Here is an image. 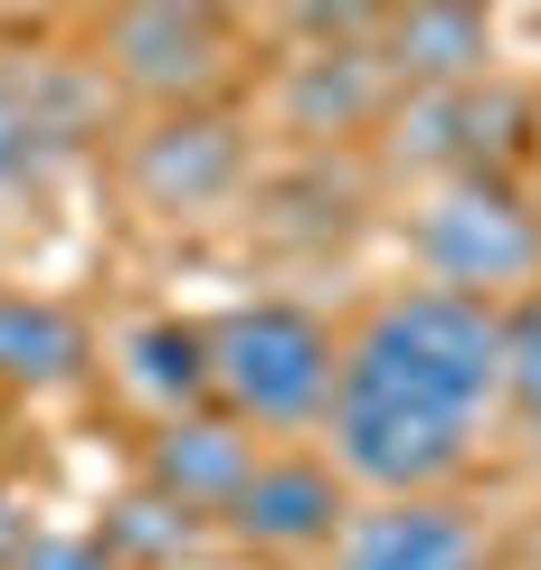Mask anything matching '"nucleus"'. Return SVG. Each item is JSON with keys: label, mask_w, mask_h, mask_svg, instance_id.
<instances>
[{"label": "nucleus", "mask_w": 541, "mask_h": 570, "mask_svg": "<svg viewBox=\"0 0 541 570\" xmlns=\"http://www.w3.org/2000/svg\"><path fill=\"white\" fill-rule=\"evenodd\" d=\"M419 257L456 295H494V285H522L541 266V219L494 181H456L419 209Z\"/></svg>", "instance_id": "obj_4"}, {"label": "nucleus", "mask_w": 541, "mask_h": 570, "mask_svg": "<svg viewBox=\"0 0 541 570\" xmlns=\"http://www.w3.org/2000/svg\"><path fill=\"white\" fill-rule=\"evenodd\" d=\"M342 362H361V371H381V381L419 390V400H446V409L475 419L503 390V314L484 295H456V285H419V295H390L342 343Z\"/></svg>", "instance_id": "obj_1"}, {"label": "nucleus", "mask_w": 541, "mask_h": 570, "mask_svg": "<svg viewBox=\"0 0 541 570\" xmlns=\"http://www.w3.org/2000/svg\"><path fill=\"white\" fill-rule=\"evenodd\" d=\"M39 153H48L39 115H29V96H20V86L0 77V190H20L29 171H39Z\"/></svg>", "instance_id": "obj_15"}, {"label": "nucleus", "mask_w": 541, "mask_h": 570, "mask_svg": "<svg viewBox=\"0 0 541 570\" xmlns=\"http://www.w3.org/2000/svg\"><path fill=\"white\" fill-rule=\"evenodd\" d=\"M247 466H257V448L238 438V419H171L153 438V494H171L180 513H228Z\"/></svg>", "instance_id": "obj_7"}, {"label": "nucleus", "mask_w": 541, "mask_h": 570, "mask_svg": "<svg viewBox=\"0 0 541 570\" xmlns=\"http://www.w3.org/2000/svg\"><path fill=\"white\" fill-rule=\"evenodd\" d=\"M10 570H115V561H105V542H58V532H29Z\"/></svg>", "instance_id": "obj_16"}, {"label": "nucleus", "mask_w": 541, "mask_h": 570, "mask_svg": "<svg viewBox=\"0 0 541 570\" xmlns=\"http://www.w3.org/2000/svg\"><path fill=\"white\" fill-rule=\"evenodd\" d=\"M342 513L352 504H342L333 466H314V456H257L247 485L228 494V523H238L257 551H314V542L342 532Z\"/></svg>", "instance_id": "obj_6"}, {"label": "nucleus", "mask_w": 541, "mask_h": 570, "mask_svg": "<svg viewBox=\"0 0 541 570\" xmlns=\"http://www.w3.org/2000/svg\"><path fill=\"white\" fill-rule=\"evenodd\" d=\"M503 390H513L522 428H532V448H541V305L503 314Z\"/></svg>", "instance_id": "obj_14"}, {"label": "nucleus", "mask_w": 541, "mask_h": 570, "mask_svg": "<svg viewBox=\"0 0 541 570\" xmlns=\"http://www.w3.org/2000/svg\"><path fill=\"white\" fill-rule=\"evenodd\" d=\"M333 362L342 343L295 305H247L228 324H209V390L228 400V419L257 428H295L333 400Z\"/></svg>", "instance_id": "obj_3"}, {"label": "nucleus", "mask_w": 541, "mask_h": 570, "mask_svg": "<svg viewBox=\"0 0 541 570\" xmlns=\"http://www.w3.org/2000/svg\"><path fill=\"white\" fill-rule=\"evenodd\" d=\"M0 10H48V0H0Z\"/></svg>", "instance_id": "obj_19"}, {"label": "nucleus", "mask_w": 541, "mask_h": 570, "mask_svg": "<svg viewBox=\"0 0 541 570\" xmlns=\"http://www.w3.org/2000/svg\"><path fill=\"white\" fill-rule=\"evenodd\" d=\"M115 67H124L134 86H153V96H190V86L219 77V29L134 0V10L115 20Z\"/></svg>", "instance_id": "obj_8"}, {"label": "nucleus", "mask_w": 541, "mask_h": 570, "mask_svg": "<svg viewBox=\"0 0 541 570\" xmlns=\"http://www.w3.org/2000/svg\"><path fill=\"white\" fill-rule=\"evenodd\" d=\"M20 542H29V513H20V504H10V485H0V570L20 561Z\"/></svg>", "instance_id": "obj_17"}, {"label": "nucleus", "mask_w": 541, "mask_h": 570, "mask_svg": "<svg viewBox=\"0 0 541 570\" xmlns=\"http://www.w3.org/2000/svg\"><path fill=\"white\" fill-rule=\"evenodd\" d=\"M333 542H342L333 570H484L475 523L437 494H390L371 513H342Z\"/></svg>", "instance_id": "obj_5"}, {"label": "nucleus", "mask_w": 541, "mask_h": 570, "mask_svg": "<svg viewBox=\"0 0 541 570\" xmlns=\"http://www.w3.org/2000/svg\"><path fill=\"white\" fill-rule=\"evenodd\" d=\"M190 542V513L171 494H134L124 513H105V561H153V551H180Z\"/></svg>", "instance_id": "obj_13"}, {"label": "nucleus", "mask_w": 541, "mask_h": 570, "mask_svg": "<svg viewBox=\"0 0 541 570\" xmlns=\"http://www.w3.org/2000/svg\"><path fill=\"white\" fill-rule=\"evenodd\" d=\"M134 371H142V390H161V400H200V390H209V333L142 324L134 333Z\"/></svg>", "instance_id": "obj_12"}, {"label": "nucleus", "mask_w": 541, "mask_h": 570, "mask_svg": "<svg viewBox=\"0 0 541 570\" xmlns=\"http://www.w3.org/2000/svg\"><path fill=\"white\" fill-rule=\"evenodd\" d=\"M238 171V142H228V124H161L153 142H142V190L153 200H209V190Z\"/></svg>", "instance_id": "obj_11"}, {"label": "nucleus", "mask_w": 541, "mask_h": 570, "mask_svg": "<svg viewBox=\"0 0 541 570\" xmlns=\"http://www.w3.org/2000/svg\"><path fill=\"white\" fill-rule=\"evenodd\" d=\"M153 10H180V20H219L228 0H153Z\"/></svg>", "instance_id": "obj_18"}, {"label": "nucleus", "mask_w": 541, "mask_h": 570, "mask_svg": "<svg viewBox=\"0 0 541 570\" xmlns=\"http://www.w3.org/2000/svg\"><path fill=\"white\" fill-rule=\"evenodd\" d=\"M484 58V10L475 0H409L390 20V67L409 86H465Z\"/></svg>", "instance_id": "obj_10"}, {"label": "nucleus", "mask_w": 541, "mask_h": 570, "mask_svg": "<svg viewBox=\"0 0 541 570\" xmlns=\"http://www.w3.org/2000/svg\"><path fill=\"white\" fill-rule=\"evenodd\" d=\"M333 466L361 475V485H381V494H427L437 475L465 466V409L446 400H419V390L381 381V371H361V362H333Z\"/></svg>", "instance_id": "obj_2"}, {"label": "nucleus", "mask_w": 541, "mask_h": 570, "mask_svg": "<svg viewBox=\"0 0 541 570\" xmlns=\"http://www.w3.org/2000/svg\"><path fill=\"white\" fill-rule=\"evenodd\" d=\"M86 371V324L48 295H0V390H58Z\"/></svg>", "instance_id": "obj_9"}]
</instances>
